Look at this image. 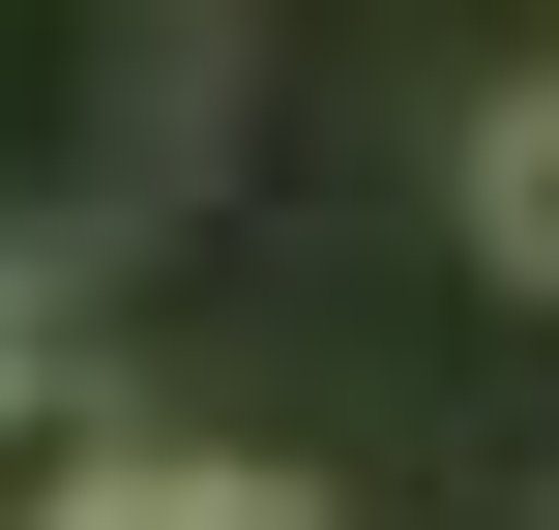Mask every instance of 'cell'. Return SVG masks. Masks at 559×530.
Returning <instances> with one entry per match:
<instances>
[{"label": "cell", "instance_id": "cell-1", "mask_svg": "<svg viewBox=\"0 0 559 530\" xmlns=\"http://www.w3.org/2000/svg\"><path fill=\"white\" fill-rule=\"evenodd\" d=\"M472 266H501V295H559V89H501V118H472Z\"/></svg>", "mask_w": 559, "mask_h": 530}, {"label": "cell", "instance_id": "cell-2", "mask_svg": "<svg viewBox=\"0 0 559 530\" xmlns=\"http://www.w3.org/2000/svg\"><path fill=\"white\" fill-rule=\"evenodd\" d=\"M0 384H29V354H0Z\"/></svg>", "mask_w": 559, "mask_h": 530}]
</instances>
